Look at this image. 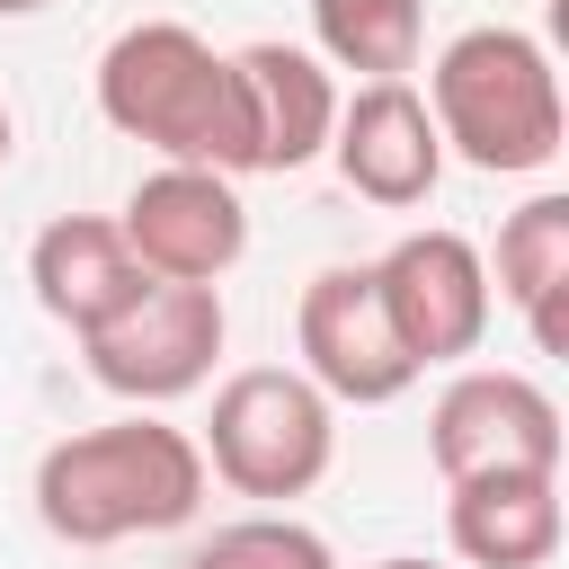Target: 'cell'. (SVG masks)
<instances>
[{"instance_id":"obj_1","label":"cell","mask_w":569,"mask_h":569,"mask_svg":"<svg viewBox=\"0 0 569 569\" xmlns=\"http://www.w3.org/2000/svg\"><path fill=\"white\" fill-rule=\"evenodd\" d=\"M213 471L196 453L187 427L124 409L107 427L53 436L36 453V525L71 551H107V542H142V533H178L196 525Z\"/></svg>"},{"instance_id":"obj_2","label":"cell","mask_w":569,"mask_h":569,"mask_svg":"<svg viewBox=\"0 0 569 569\" xmlns=\"http://www.w3.org/2000/svg\"><path fill=\"white\" fill-rule=\"evenodd\" d=\"M98 116L178 160V169H249V124H240V80L231 53H213L187 18H133L124 36H107L98 53Z\"/></svg>"},{"instance_id":"obj_3","label":"cell","mask_w":569,"mask_h":569,"mask_svg":"<svg viewBox=\"0 0 569 569\" xmlns=\"http://www.w3.org/2000/svg\"><path fill=\"white\" fill-rule=\"evenodd\" d=\"M427 116H436L445 160H471L489 178H533L569 142L551 44L525 27H462L427 62Z\"/></svg>"},{"instance_id":"obj_4","label":"cell","mask_w":569,"mask_h":569,"mask_svg":"<svg viewBox=\"0 0 569 569\" xmlns=\"http://www.w3.org/2000/svg\"><path fill=\"white\" fill-rule=\"evenodd\" d=\"M204 471L240 498H311L338 462V400L302 373V365H240L213 391V418L196 436Z\"/></svg>"},{"instance_id":"obj_5","label":"cell","mask_w":569,"mask_h":569,"mask_svg":"<svg viewBox=\"0 0 569 569\" xmlns=\"http://www.w3.org/2000/svg\"><path fill=\"white\" fill-rule=\"evenodd\" d=\"M231 320H222V284H151L133 311H116L107 329L80 338L89 356V382L133 400V409H160V400H187L213 356H222Z\"/></svg>"},{"instance_id":"obj_6","label":"cell","mask_w":569,"mask_h":569,"mask_svg":"<svg viewBox=\"0 0 569 569\" xmlns=\"http://www.w3.org/2000/svg\"><path fill=\"white\" fill-rule=\"evenodd\" d=\"M373 293H382V311H391V329H400L418 373L427 365H462L489 338V258L445 222L400 231L373 258Z\"/></svg>"},{"instance_id":"obj_7","label":"cell","mask_w":569,"mask_h":569,"mask_svg":"<svg viewBox=\"0 0 569 569\" xmlns=\"http://www.w3.org/2000/svg\"><path fill=\"white\" fill-rule=\"evenodd\" d=\"M560 400L533 382V373H507V365H462L436 409H427V453L445 480H471V471H560Z\"/></svg>"},{"instance_id":"obj_8","label":"cell","mask_w":569,"mask_h":569,"mask_svg":"<svg viewBox=\"0 0 569 569\" xmlns=\"http://www.w3.org/2000/svg\"><path fill=\"white\" fill-rule=\"evenodd\" d=\"M116 231L142 258V276H160V284H222L240 267V249H249V204H240V187L222 169L160 160L151 178H133Z\"/></svg>"},{"instance_id":"obj_9","label":"cell","mask_w":569,"mask_h":569,"mask_svg":"<svg viewBox=\"0 0 569 569\" xmlns=\"http://www.w3.org/2000/svg\"><path fill=\"white\" fill-rule=\"evenodd\" d=\"M293 347H302V373L338 409H382L418 382V365L373 293V267H320L293 302Z\"/></svg>"},{"instance_id":"obj_10","label":"cell","mask_w":569,"mask_h":569,"mask_svg":"<svg viewBox=\"0 0 569 569\" xmlns=\"http://www.w3.org/2000/svg\"><path fill=\"white\" fill-rule=\"evenodd\" d=\"M329 160L338 178L382 204V213H409L436 196L445 178V142H436V116L409 80H356V98H338V124H329Z\"/></svg>"},{"instance_id":"obj_11","label":"cell","mask_w":569,"mask_h":569,"mask_svg":"<svg viewBox=\"0 0 569 569\" xmlns=\"http://www.w3.org/2000/svg\"><path fill=\"white\" fill-rule=\"evenodd\" d=\"M231 80H240V124H249V169L284 178V169H311L329 160V124H338V80L320 53L302 44H240L231 53Z\"/></svg>"},{"instance_id":"obj_12","label":"cell","mask_w":569,"mask_h":569,"mask_svg":"<svg viewBox=\"0 0 569 569\" xmlns=\"http://www.w3.org/2000/svg\"><path fill=\"white\" fill-rule=\"evenodd\" d=\"M160 276H142V258L124 249L116 213H53L36 240H27V293L44 320H62L71 338L107 329L116 311H133Z\"/></svg>"},{"instance_id":"obj_13","label":"cell","mask_w":569,"mask_h":569,"mask_svg":"<svg viewBox=\"0 0 569 569\" xmlns=\"http://www.w3.org/2000/svg\"><path fill=\"white\" fill-rule=\"evenodd\" d=\"M560 471H471L445 480V542L471 569H551L560 560Z\"/></svg>"},{"instance_id":"obj_14","label":"cell","mask_w":569,"mask_h":569,"mask_svg":"<svg viewBox=\"0 0 569 569\" xmlns=\"http://www.w3.org/2000/svg\"><path fill=\"white\" fill-rule=\"evenodd\" d=\"M498 293L542 356L569 347V196H525L498 222Z\"/></svg>"},{"instance_id":"obj_15","label":"cell","mask_w":569,"mask_h":569,"mask_svg":"<svg viewBox=\"0 0 569 569\" xmlns=\"http://www.w3.org/2000/svg\"><path fill=\"white\" fill-rule=\"evenodd\" d=\"M311 36H320V62L329 71L400 80V71H418L427 0H311Z\"/></svg>"},{"instance_id":"obj_16","label":"cell","mask_w":569,"mask_h":569,"mask_svg":"<svg viewBox=\"0 0 569 569\" xmlns=\"http://www.w3.org/2000/svg\"><path fill=\"white\" fill-rule=\"evenodd\" d=\"M187 569H338L329 533H311L302 516H240V525H213V542L187 551Z\"/></svg>"},{"instance_id":"obj_17","label":"cell","mask_w":569,"mask_h":569,"mask_svg":"<svg viewBox=\"0 0 569 569\" xmlns=\"http://www.w3.org/2000/svg\"><path fill=\"white\" fill-rule=\"evenodd\" d=\"M36 9H53V0H0V18H36Z\"/></svg>"},{"instance_id":"obj_18","label":"cell","mask_w":569,"mask_h":569,"mask_svg":"<svg viewBox=\"0 0 569 569\" xmlns=\"http://www.w3.org/2000/svg\"><path fill=\"white\" fill-rule=\"evenodd\" d=\"M9 151H18V124H9V107H0V169H9Z\"/></svg>"},{"instance_id":"obj_19","label":"cell","mask_w":569,"mask_h":569,"mask_svg":"<svg viewBox=\"0 0 569 569\" xmlns=\"http://www.w3.org/2000/svg\"><path fill=\"white\" fill-rule=\"evenodd\" d=\"M373 569H436V560H373Z\"/></svg>"}]
</instances>
